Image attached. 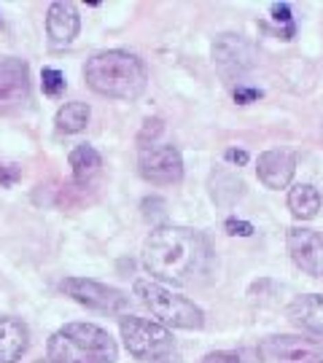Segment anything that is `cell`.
<instances>
[{
    "mask_svg": "<svg viewBox=\"0 0 323 363\" xmlns=\"http://www.w3.org/2000/svg\"><path fill=\"white\" fill-rule=\"evenodd\" d=\"M81 28V19H78V11L73 3H52L49 6V14H46V30L54 46H67L73 43V38L78 35Z\"/></svg>",
    "mask_w": 323,
    "mask_h": 363,
    "instance_id": "cell-12",
    "label": "cell"
},
{
    "mask_svg": "<svg viewBox=\"0 0 323 363\" xmlns=\"http://www.w3.org/2000/svg\"><path fill=\"white\" fill-rule=\"evenodd\" d=\"M151 363H183V361H181V355L172 350V353H164V355H159V358H154Z\"/></svg>",
    "mask_w": 323,
    "mask_h": 363,
    "instance_id": "cell-27",
    "label": "cell"
},
{
    "mask_svg": "<svg viewBox=\"0 0 323 363\" xmlns=\"http://www.w3.org/2000/svg\"><path fill=\"white\" fill-rule=\"evenodd\" d=\"M89 124V105L87 102H65L57 111V129L65 135H76Z\"/></svg>",
    "mask_w": 323,
    "mask_h": 363,
    "instance_id": "cell-17",
    "label": "cell"
},
{
    "mask_svg": "<svg viewBox=\"0 0 323 363\" xmlns=\"http://www.w3.org/2000/svg\"><path fill=\"white\" fill-rule=\"evenodd\" d=\"M289 253L302 272L323 277V234L315 229H289Z\"/></svg>",
    "mask_w": 323,
    "mask_h": 363,
    "instance_id": "cell-10",
    "label": "cell"
},
{
    "mask_svg": "<svg viewBox=\"0 0 323 363\" xmlns=\"http://www.w3.org/2000/svg\"><path fill=\"white\" fill-rule=\"evenodd\" d=\"M63 291L76 299L78 304L89 307V309H97V312H122L127 309V296L111 285H102L97 280H87V277H67L63 283Z\"/></svg>",
    "mask_w": 323,
    "mask_h": 363,
    "instance_id": "cell-7",
    "label": "cell"
},
{
    "mask_svg": "<svg viewBox=\"0 0 323 363\" xmlns=\"http://www.w3.org/2000/svg\"><path fill=\"white\" fill-rule=\"evenodd\" d=\"M213 62L224 76H234L254 67V49L240 35H221L213 43Z\"/></svg>",
    "mask_w": 323,
    "mask_h": 363,
    "instance_id": "cell-11",
    "label": "cell"
},
{
    "mask_svg": "<svg viewBox=\"0 0 323 363\" xmlns=\"http://www.w3.org/2000/svg\"><path fill=\"white\" fill-rule=\"evenodd\" d=\"M167 202L159 199V197H151V199H143V215H146V221H151V223H159L167 218Z\"/></svg>",
    "mask_w": 323,
    "mask_h": 363,
    "instance_id": "cell-20",
    "label": "cell"
},
{
    "mask_svg": "<svg viewBox=\"0 0 323 363\" xmlns=\"http://www.w3.org/2000/svg\"><path fill=\"white\" fill-rule=\"evenodd\" d=\"M30 344V331L19 318H0V363H16Z\"/></svg>",
    "mask_w": 323,
    "mask_h": 363,
    "instance_id": "cell-14",
    "label": "cell"
},
{
    "mask_svg": "<svg viewBox=\"0 0 323 363\" xmlns=\"http://www.w3.org/2000/svg\"><path fill=\"white\" fill-rule=\"evenodd\" d=\"M38 363H52V361H38Z\"/></svg>",
    "mask_w": 323,
    "mask_h": 363,
    "instance_id": "cell-28",
    "label": "cell"
},
{
    "mask_svg": "<svg viewBox=\"0 0 323 363\" xmlns=\"http://www.w3.org/2000/svg\"><path fill=\"white\" fill-rule=\"evenodd\" d=\"M140 175L146 181L167 186L183 178V159L175 146H146L140 151Z\"/></svg>",
    "mask_w": 323,
    "mask_h": 363,
    "instance_id": "cell-8",
    "label": "cell"
},
{
    "mask_svg": "<svg viewBox=\"0 0 323 363\" xmlns=\"http://www.w3.org/2000/svg\"><path fill=\"white\" fill-rule=\"evenodd\" d=\"M296 159L289 151H264L258 156V181L267 188H286L293 178Z\"/></svg>",
    "mask_w": 323,
    "mask_h": 363,
    "instance_id": "cell-13",
    "label": "cell"
},
{
    "mask_svg": "<svg viewBox=\"0 0 323 363\" xmlns=\"http://www.w3.org/2000/svg\"><path fill=\"white\" fill-rule=\"evenodd\" d=\"M272 19H275V22H291L289 3H275V6H272Z\"/></svg>",
    "mask_w": 323,
    "mask_h": 363,
    "instance_id": "cell-25",
    "label": "cell"
},
{
    "mask_svg": "<svg viewBox=\"0 0 323 363\" xmlns=\"http://www.w3.org/2000/svg\"><path fill=\"white\" fill-rule=\"evenodd\" d=\"M122 339H124L129 353L135 358H143V361H154L164 353L175 350L172 333L159 323H151V320L137 318V315L122 318Z\"/></svg>",
    "mask_w": 323,
    "mask_h": 363,
    "instance_id": "cell-5",
    "label": "cell"
},
{
    "mask_svg": "<svg viewBox=\"0 0 323 363\" xmlns=\"http://www.w3.org/2000/svg\"><path fill=\"white\" fill-rule=\"evenodd\" d=\"M143 264L157 280L172 285H192L210 274L213 250L208 240L183 226H159L143 248Z\"/></svg>",
    "mask_w": 323,
    "mask_h": 363,
    "instance_id": "cell-1",
    "label": "cell"
},
{
    "mask_svg": "<svg viewBox=\"0 0 323 363\" xmlns=\"http://www.w3.org/2000/svg\"><path fill=\"white\" fill-rule=\"evenodd\" d=\"M226 162H232V164H245V162H248V153L237 151V148H229V151H226Z\"/></svg>",
    "mask_w": 323,
    "mask_h": 363,
    "instance_id": "cell-26",
    "label": "cell"
},
{
    "mask_svg": "<svg viewBox=\"0 0 323 363\" xmlns=\"http://www.w3.org/2000/svg\"><path fill=\"white\" fill-rule=\"evenodd\" d=\"M226 232L229 234H237V237H251L254 234V223L237 221V218H226Z\"/></svg>",
    "mask_w": 323,
    "mask_h": 363,
    "instance_id": "cell-21",
    "label": "cell"
},
{
    "mask_svg": "<svg viewBox=\"0 0 323 363\" xmlns=\"http://www.w3.org/2000/svg\"><path fill=\"white\" fill-rule=\"evenodd\" d=\"M22 175V170L16 167V164H8V162H0V183L8 188V186H14L16 178Z\"/></svg>",
    "mask_w": 323,
    "mask_h": 363,
    "instance_id": "cell-22",
    "label": "cell"
},
{
    "mask_svg": "<svg viewBox=\"0 0 323 363\" xmlns=\"http://www.w3.org/2000/svg\"><path fill=\"white\" fill-rule=\"evenodd\" d=\"M258 97H261V91L251 89V87H237V89H234V100H237L240 105H245V102H254V100H258Z\"/></svg>",
    "mask_w": 323,
    "mask_h": 363,
    "instance_id": "cell-23",
    "label": "cell"
},
{
    "mask_svg": "<svg viewBox=\"0 0 323 363\" xmlns=\"http://www.w3.org/2000/svg\"><path fill=\"white\" fill-rule=\"evenodd\" d=\"M100 153L92 146H78L70 151V167H73V178L78 183H87L97 170H100Z\"/></svg>",
    "mask_w": 323,
    "mask_h": 363,
    "instance_id": "cell-18",
    "label": "cell"
},
{
    "mask_svg": "<svg viewBox=\"0 0 323 363\" xmlns=\"http://www.w3.org/2000/svg\"><path fill=\"white\" fill-rule=\"evenodd\" d=\"M291 323L323 336V294H310V296H299L291 304L289 309Z\"/></svg>",
    "mask_w": 323,
    "mask_h": 363,
    "instance_id": "cell-15",
    "label": "cell"
},
{
    "mask_svg": "<svg viewBox=\"0 0 323 363\" xmlns=\"http://www.w3.org/2000/svg\"><path fill=\"white\" fill-rule=\"evenodd\" d=\"M41 81H43V91H46L49 97H60L65 91V76L60 70H54V67H43Z\"/></svg>",
    "mask_w": 323,
    "mask_h": 363,
    "instance_id": "cell-19",
    "label": "cell"
},
{
    "mask_svg": "<svg viewBox=\"0 0 323 363\" xmlns=\"http://www.w3.org/2000/svg\"><path fill=\"white\" fill-rule=\"evenodd\" d=\"M261 363H323V342L307 336H267L258 344Z\"/></svg>",
    "mask_w": 323,
    "mask_h": 363,
    "instance_id": "cell-6",
    "label": "cell"
},
{
    "mask_svg": "<svg viewBox=\"0 0 323 363\" xmlns=\"http://www.w3.org/2000/svg\"><path fill=\"white\" fill-rule=\"evenodd\" d=\"M289 210L293 212V218H299V221H310V218H315L318 210H321V194H318L310 183H302V186L291 188Z\"/></svg>",
    "mask_w": 323,
    "mask_h": 363,
    "instance_id": "cell-16",
    "label": "cell"
},
{
    "mask_svg": "<svg viewBox=\"0 0 323 363\" xmlns=\"http://www.w3.org/2000/svg\"><path fill=\"white\" fill-rule=\"evenodd\" d=\"M116 342L95 323H67L49 339L52 363H116Z\"/></svg>",
    "mask_w": 323,
    "mask_h": 363,
    "instance_id": "cell-3",
    "label": "cell"
},
{
    "mask_svg": "<svg viewBox=\"0 0 323 363\" xmlns=\"http://www.w3.org/2000/svg\"><path fill=\"white\" fill-rule=\"evenodd\" d=\"M135 296H140V302L151 309V315L162 320L164 326L172 329H183V331H197L205 326V315L194 302L170 294L167 288H162L159 283L151 280H137L135 283Z\"/></svg>",
    "mask_w": 323,
    "mask_h": 363,
    "instance_id": "cell-4",
    "label": "cell"
},
{
    "mask_svg": "<svg viewBox=\"0 0 323 363\" xmlns=\"http://www.w3.org/2000/svg\"><path fill=\"white\" fill-rule=\"evenodd\" d=\"M87 84L105 97L135 100L146 89V65L129 52H102L95 54L84 67Z\"/></svg>",
    "mask_w": 323,
    "mask_h": 363,
    "instance_id": "cell-2",
    "label": "cell"
},
{
    "mask_svg": "<svg viewBox=\"0 0 323 363\" xmlns=\"http://www.w3.org/2000/svg\"><path fill=\"white\" fill-rule=\"evenodd\" d=\"M202 363H243V361L234 353H210V355H205Z\"/></svg>",
    "mask_w": 323,
    "mask_h": 363,
    "instance_id": "cell-24",
    "label": "cell"
},
{
    "mask_svg": "<svg viewBox=\"0 0 323 363\" xmlns=\"http://www.w3.org/2000/svg\"><path fill=\"white\" fill-rule=\"evenodd\" d=\"M30 100V67L16 57H0V111H14Z\"/></svg>",
    "mask_w": 323,
    "mask_h": 363,
    "instance_id": "cell-9",
    "label": "cell"
}]
</instances>
